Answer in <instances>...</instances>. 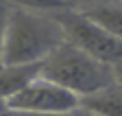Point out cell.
<instances>
[{
  "mask_svg": "<svg viewBox=\"0 0 122 116\" xmlns=\"http://www.w3.org/2000/svg\"><path fill=\"white\" fill-rule=\"evenodd\" d=\"M0 116H63V114H33V112H15V110H5ZM72 116V114H68Z\"/></svg>",
  "mask_w": 122,
  "mask_h": 116,
  "instance_id": "obj_9",
  "label": "cell"
},
{
  "mask_svg": "<svg viewBox=\"0 0 122 116\" xmlns=\"http://www.w3.org/2000/svg\"><path fill=\"white\" fill-rule=\"evenodd\" d=\"M63 42V28L46 9L9 5L2 64H41Z\"/></svg>",
  "mask_w": 122,
  "mask_h": 116,
  "instance_id": "obj_1",
  "label": "cell"
},
{
  "mask_svg": "<svg viewBox=\"0 0 122 116\" xmlns=\"http://www.w3.org/2000/svg\"><path fill=\"white\" fill-rule=\"evenodd\" d=\"M81 107V99L74 96L72 92L59 88L57 83L48 79H35L33 83L24 88L20 94H15L9 103L7 110L15 112H33V114H72L74 110Z\"/></svg>",
  "mask_w": 122,
  "mask_h": 116,
  "instance_id": "obj_4",
  "label": "cell"
},
{
  "mask_svg": "<svg viewBox=\"0 0 122 116\" xmlns=\"http://www.w3.org/2000/svg\"><path fill=\"white\" fill-rule=\"evenodd\" d=\"M41 77L72 92L81 101L113 85V70L63 42L48 59L41 61Z\"/></svg>",
  "mask_w": 122,
  "mask_h": 116,
  "instance_id": "obj_2",
  "label": "cell"
},
{
  "mask_svg": "<svg viewBox=\"0 0 122 116\" xmlns=\"http://www.w3.org/2000/svg\"><path fill=\"white\" fill-rule=\"evenodd\" d=\"M81 107L98 116H122V88L113 83L111 88L83 99Z\"/></svg>",
  "mask_w": 122,
  "mask_h": 116,
  "instance_id": "obj_7",
  "label": "cell"
},
{
  "mask_svg": "<svg viewBox=\"0 0 122 116\" xmlns=\"http://www.w3.org/2000/svg\"><path fill=\"white\" fill-rule=\"evenodd\" d=\"M41 9H46L59 22L68 44L76 46L85 55L94 57L96 61L109 68L122 61V42L116 39L109 31H105L94 20L85 18L81 11H76L74 7H68V5H52V7L46 5Z\"/></svg>",
  "mask_w": 122,
  "mask_h": 116,
  "instance_id": "obj_3",
  "label": "cell"
},
{
  "mask_svg": "<svg viewBox=\"0 0 122 116\" xmlns=\"http://www.w3.org/2000/svg\"><path fill=\"white\" fill-rule=\"evenodd\" d=\"M7 18H9V5H0V66L5 57V35H7Z\"/></svg>",
  "mask_w": 122,
  "mask_h": 116,
  "instance_id": "obj_8",
  "label": "cell"
},
{
  "mask_svg": "<svg viewBox=\"0 0 122 116\" xmlns=\"http://www.w3.org/2000/svg\"><path fill=\"white\" fill-rule=\"evenodd\" d=\"M111 70H113V83L118 85V88H122V61L118 66H113Z\"/></svg>",
  "mask_w": 122,
  "mask_h": 116,
  "instance_id": "obj_10",
  "label": "cell"
},
{
  "mask_svg": "<svg viewBox=\"0 0 122 116\" xmlns=\"http://www.w3.org/2000/svg\"><path fill=\"white\" fill-rule=\"evenodd\" d=\"M76 11H81L85 18L100 24L105 31H109L116 39L122 42V2H87L76 5Z\"/></svg>",
  "mask_w": 122,
  "mask_h": 116,
  "instance_id": "obj_6",
  "label": "cell"
},
{
  "mask_svg": "<svg viewBox=\"0 0 122 116\" xmlns=\"http://www.w3.org/2000/svg\"><path fill=\"white\" fill-rule=\"evenodd\" d=\"M39 77H41V64H24V66L2 64L0 66V99L9 103L15 94H20Z\"/></svg>",
  "mask_w": 122,
  "mask_h": 116,
  "instance_id": "obj_5",
  "label": "cell"
},
{
  "mask_svg": "<svg viewBox=\"0 0 122 116\" xmlns=\"http://www.w3.org/2000/svg\"><path fill=\"white\" fill-rule=\"evenodd\" d=\"M5 110H7V101H5V99H0V114H2Z\"/></svg>",
  "mask_w": 122,
  "mask_h": 116,
  "instance_id": "obj_12",
  "label": "cell"
},
{
  "mask_svg": "<svg viewBox=\"0 0 122 116\" xmlns=\"http://www.w3.org/2000/svg\"><path fill=\"white\" fill-rule=\"evenodd\" d=\"M72 116H98V114H92V112H87V110L79 107V110H74V112H72Z\"/></svg>",
  "mask_w": 122,
  "mask_h": 116,
  "instance_id": "obj_11",
  "label": "cell"
}]
</instances>
